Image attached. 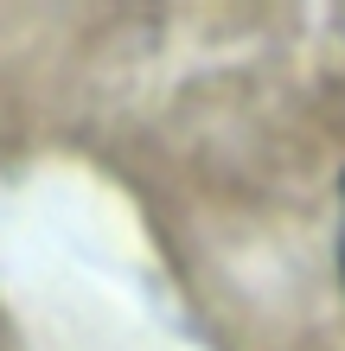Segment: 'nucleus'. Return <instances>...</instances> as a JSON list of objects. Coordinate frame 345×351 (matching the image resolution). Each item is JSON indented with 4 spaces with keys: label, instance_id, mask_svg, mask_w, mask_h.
<instances>
[{
    "label": "nucleus",
    "instance_id": "obj_1",
    "mask_svg": "<svg viewBox=\"0 0 345 351\" xmlns=\"http://www.w3.org/2000/svg\"><path fill=\"white\" fill-rule=\"evenodd\" d=\"M339 268H345V198H339Z\"/></svg>",
    "mask_w": 345,
    "mask_h": 351
}]
</instances>
